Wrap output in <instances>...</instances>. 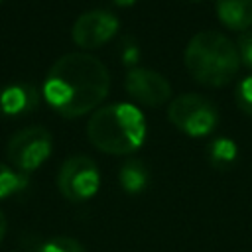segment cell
<instances>
[{
  "instance_id": "cell-1",
  "label": "cell",
  "mask_w": 252,
  "mask_h": 252,
  "mask_svg": "<svg viewBox=\"0 0 252 252\" xmlns=\"http://www.w3.org/2000/svg\"><path fill=\"white\" fill-rule=\"evenodd\" d=\"M110 91L106 65L83 51L61 55L47 71L41 94L47 104L65 118H77L94 110Z\"/></svg>"
},
{
  "instance_id": "cell-2",
  "label": "cell",
  "mask_w": 252,
  "mask_h": 252,
  "mask_svg": "<svg viewBox=\"0 0 252 252\" xmlns=\"http://www.w3.org/2000/svg\"><path fill=\"white\" fill-rule=\"evenodd\" d=\"M91 144L112 156L136 152L146 140V118L130 102H112L96 108L87 122Z\"/></svg>"
},
{
  "instance_id": "cell-3",
  "label": "cell",
  "mask_w": 252,
  "mask_h": 252,
  "mask_svg": "<svg viewBox=\"0 0 252 252\" xmlns=\"http://www.w3.org/2000/svg\"><path fill=\"white\" fill-rule=\"evenodd\" d=\"M183 63L197 83L207 87H224L236 77L240 69V55L230 37L215 30H203L187 41Z\"/></svg>"
},
{
  "instance_id": "cell-4",
  "label": "cell",
  "mask_w": 252,
  "mask_h": 252,
  "mask_svg": "<svg viewBox=\"0 0 252 252\" xmlns=\"http://www.w3.org/2000/svg\"><path fill=\"white\" fill-rule=\"evenodd\" d=\"M169 122L187 136L199 138L211 134L219 124V108L197 93L177 94L167 106Z\"/></svg>"
},
{
  "instance_id": "cell-5",
  "label": "cell",
  "mask_w": 252,
  "mask_h": 252,
  "mask_svg": "<svg viewBox=\"0 0 252 252\" xmlns=\"http://www.w3.org/2000/svg\"><path fill=\"white\" fill-rule=\"evenodd\" d=\"M100 187L98 165L83 154L67 158L57 171V189L71 203H85Z\"/></svg>"
},
{
  "instance_id": "cell-6",
  "label": "cell",
  "mask_w": 252,
  "mask_h": 252,
  "mask_svg": "<svg viewBox=\"0 0 252 252\" xmlns=\"http://www.w3.org/2000/svg\"><path fill=\"white\" fill-rule=\"evenodd\" d=\"M53 150V138L43 126H30L24 130H18L6 146V154L10 163L22 171V173H32L35 171L49 156Z\"/></svg>"
},
{
  "instance_id": "cell-7",
  "label": "cell",
  "mask_w": 252,
  "mask_h": 252,
  "mask_svg": "<svg viewBox=\"0 0 252 252\" xmlns=\"http://www.w3.org/2000/svg\"><path fill=\"white\" fill-rule=\"evenodd\" d=\"M118 28H120V22L112 12L96 8V10L83 12L75 20V24L71 28V35L79 47L94 49V47H100L106 41H110L116 35Z\"/></svg>"
},
{
  "instance_id": "cell-8",
  "label": "cell",
  "mask_w": 252,
  "mask_h": 252,
  "mask_svg": "<svg viewBox=\"0 0 252 252\" xmlns=\"http://www.w3.org/2000/svg\"><path fill=\"white\" fill-rule=\"evenodd\" d=\"M124 87L132 98L146 106H159L169 100L171 96V85L169 81L152 69L146 67H134L126 73Z\"/></svg>"
},
{
  "instance_id": "cell-9",
  "label": "cell",
  "mask_w": 252,
  "mask_h": 252,
  "mask_svg": "<svg viewBox=\"0 0 252 252\" xmlns=\"http://www.w3.org/2000/svg\"><path fill=\"white\" fill-rule=\"evenodd\" d=\"M39 104V91L30 83H12L0 89V114L20 116Z\"/></svg>"
},
{
  "instance_id": "cell-10",
  "label": "cell",
  "mask_w": 252,
  "mask_h": 252,
  "mask_svg": "<svg viewBox=\"0 0 252 252\" xmlns=\"http://www.w3.org/2000/svg\"><path fill=\"white\" fill-rule=\"evenodd\" d=\"M219 20L236 32H244L252 26V0H215Z\"/></svg>"
},
{
  "instance_id": "cell-11",
  "label": "cell",
  "mask_w": 252,
  "mask_h": 252,
  "mask_svg": "<svg viewBox=\"0 0 252 252\" xmlns=\"http://www.w3.org/2000/svg\"><path fill=\"white\" fill-rule=\"evenodd\" d=\"M118 183H120L122 191L130 193V195H138V193L146 191V187L150 183V171H148L146 163L140 159H126L118 169Z\"/></svg>"
},
{
  "instance_id": "cell-12",
  "label": "cell",
  "mask_w": 252,
  "mask_h": 252,
  "mask_svg": "<svg viewBox=\"0 0 252 252\" xmlns=\"http://www.w3.org/2000/svg\"><path fill=\"white\" fill-rule=\"evenodd\" d=\"M207 158L209 163L215 169H228L238 159V146L228 136H219L207 146Z\"/></svg>"
},
{
  "instance_id": "cell-13",
  "label": "cell",
  "mask_w": 252,
  "mask_h": 252,
  "mask_svg": "<svg viewBox=\"0 0 252 252\" xmlns=\"http://www.w3.org/2000/svg\"><path fill=\"white\" fill-rule=\"evenodd\" d=\"M28 185H30V175L28 173H22L16 167L0 163V201L26 191Z\"/></svg>"
},
{
  "instance_id": "cell-14",
  "label": "cell",
  "mask_w": 252,
  "mask_h": 252,
  "mask_svg": "<svg viewBox=\"0 0 252 252\" xmlns=\"http://www.w3.org/2000/svg\"><path fill=\"white\" fill-rule=\"evenodd\" d=\"M37 252H85L83 244L71 236H55L41 244Z\"/></svg>"
},
{
  "instance_id": "cell-15",
  "label": "cell",
  "mask_w": 252,
  "mask_h": 252,
  "mask_svg": "<svg viewBox=\"0 0 252 252\" xmlns=\"http://www.w3.org/2000/svg\"><path fill=\"white\" fill-rule=\"evenodd\" d=\"M120 61L130 69H134L140 61V45L132 35H122L120 39Z\"/></svg>"
},
{
  "instance_id": "cell-16",
  "label": "cell",
  "mask_w": 252,
  "mask_h": 252,
  "mask_svg": "<svg viewBox=\"0 0 252 252\" xmlns=\"http://www.w3.org/2000/svg\"><path fill=\"white\" fill-rule=\"evenodd\" d=\"M234 100H236V106L246 116H252V77H246L236 85Z\"/></svg>"
},
{
  "instance_id": "cell-17",
  "label": "cell",
  "mask_w": 252,
  "mask_h": 252,
  "mask_svg": "<svg viewBox=\"0 0 252 252\" xmlns=\"http://www.w3.org/2000/svg\"><path fill=\"white\" fill-rule=\"evenodd\" d=\"M240 61H244L248 67H252V32H242L238 35V43H236Z\"/></svg>"
},
{
  "instance_id": "cell-18",
  "label": "cell",
  "mask_w": 252,
  "mask_h": 252,
  "mask_svg": "<svg viewBox=\"0 0 252 252\" xmlns=\"http://www.w3.org/2000/svg\"><path fill=\"white\" fill-rule=\"evenodd\" d=\"M6 230H8V220H6L4 211L0 209V242H2V240H4V236H6Z\"/></svg>"
},
{
  "instance_id": "cell-19",
  "label": "cell",
  "mask_w": 252,
  "mask_h": 252,
  "mask_svg": "<svg viewBox=\"0 0 252 252\" xmlns=\"http://www.w3.org/2000/svg\"><path fill=\"white\" fill-rule=\"evenodd\" d=\"M136 0H114V4L116 6H132Z\"/></svg>"
},
{
  "instance_id": "cell-20",
  "label": "cell",
  "mask_w": 252,
  "mask_h": 252,
  "mask_svg": "<svg viewBox=\"0 0 252 252\" xmlns=\"http://www.w3.org/2000/svg\"><path fill=\"white\" fill-rule=\"evenodd\" d=\"M0 2H2V0H0Z\"/></svg>"
}]
</instances>
